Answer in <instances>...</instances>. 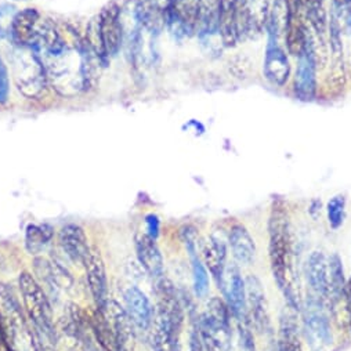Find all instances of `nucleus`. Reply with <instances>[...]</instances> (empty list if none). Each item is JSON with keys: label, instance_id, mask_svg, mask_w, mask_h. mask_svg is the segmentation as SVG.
Returning <instances> with one entry per match:
<instances>
[{"label": "nucleus", "instance_id": "obj_2", "mask_svg": "<svg viewBox=\"0 0 351 351\" xmlns=\"http://www.w3.org/2000/svg\"><path fill=\"white\" fill-rule=\"evenodd\" d=\"M156 308L152 333L154 351H182L180 336L184 326V306L171 281L162 277L156 282Z\"/></svg>", "mask_w": 351, "mask_h": 351}, {"label": "nucleus", "instance_id": "obj_13", "mask_svg": "<svg viewBox=\"0 0 351 351\" xmlns=\"http://www.w3.org/2000/svg\"><path fill=\"white\" fill-rule=\"evenodd\" d=\"M86 278L89 284L90 293L97 304V307H103L108 300V282H107V271L106 263L101 254V250L97 246H92L89 257L86 263Z\"/></svg>", "mask_w": 351, "mask_h": 351}, {"label": "nucleus", "instance_id": "obj_4", "mask_svg": "<svg viewBox=\"0 0 351 351\" xmlns=\"http://www.w3.org/2000/svg\"><path fill=\"white\" fill-rule=\"evenodd\" d=\"M0 307L12 351H39L34 328L19 298L8 284H0Z\"/></svg>", "mask_w": 351, "mask_h": 351}, {"label": "nucleus", "instance_id": "obj_32", "mask_svg": "<svg viewBox=\"0 0 351 351\" xmlns=\"http://www.w3.org/2000/svg\"><path fill=\"white\" fill-rule=\"evenodd\" d=\"M144 221H145V230H147L145 234L149 238L156 241L158 237H159V232H160V220H159V217L156 215L151 213V215L145 216Z\"/></svg>", "mask_w": 351, "mask_h": 351}, {"label": "nucleus", "instance_id": "obj_14", "mask_svg": "<svg viewBox=\"0 0 351 351\" xmlns=\"http://www.w3.org/2000/svg\"><path fill=\"white\" fill-rule=\"evenodd\" d=\"M99 20V29L103 46L108 57L117 56L121 50L122 40H123V27L121 21V8L115 3L108 5L100 16Z\"/></svg>", "mask_w": 351, "mask_h": 351}, {"label": "nucleus", "instance_id": "obj_22", "mask_svg": "<svg viewBox=\"0 0 351 351\" xmlns=\"http://www.w3.org/2000/svg\"><path fill=\"white\" fill-rule=\"evenodd\" d=\"M40 16L35 9H25L16 14L10 38L16 46H29L39 25Z\"/></svg>", "mask_w": 351, "mask_h": 351}, {"label": "nucleus", "instance_id": "obj_3", "mask_svg": "<svg viewBox=\"0 0 351 351\" xmlns=\"http://www.w3.org/2000/svg\"><path fill=\"white\" fill-rule=\"evenodd\" d=\"M23 307L34 328L39 346L45 350L56 351V325L49 296L38 280L24 271L19 278Z\"/></svg>", "mask_w": 351, "mask_h": 351}, {"label": "nucleus", "instance_id": "obj_18", "mask_svg": "<svg viewBox=\"0 0 351 351\" xmlns=\"http://www.w3.org/2000/svg\"><path fill=\"white\" fill-rule=\"evenodd\" d=\"M228 243L216 235H212L202 246V261L210 276L216 281L217 288L220 287L226 267L228 265Z\"/></svg>", "mask_w": 351, "mask_h": 351}, {"label": "nucleus", "instance_id": "obj_28", "mask_svg": "<svg viewBox=\"0 0 351 351\" xmlns=\"http://www.w3.org/2000/svg\"><path fill=\"white\" fill-rule=\"evenodd\" d=\"M347 216V199L344 195L339 194L332 197L326 204V217L328 224L333 231L343 227Z\"/></svg>", "mask_w": 351, "mask_h": 351}, {"label": "nucleus", "instance_id": "obj_30", "mask_svg": "<svg viewBox=\"0 0 351 351\" xmlns=\"http://www.w3.org/2000/svg\"><path fill=\"white\" fill-rule=\"evenodd\" d=\"M16 14L17 13L14 6L12 5L0 6V38L10 36Z\"/></svg>", "mask_w": 351, "mask_h": 351}, {"label": "nucleus", "instance_id": "obj_34", "mask_svg": "<svg viewBox=\"0 0 351 351\" xmlns=\"http://www.w3.org/2000/svg\"><path fill=\"white\" fill-rule=\"evenodd\" d=\"M147 2L151 5V8H152L155 12H158L159 14L163 16L165 12H166V9L169 8L171 0H147Z\"/></svg>", "mask_w": 351, "mask_h": 351}, {"label": "nucleus", "instance_id": "obj_9", "mask_svg": "<svg viewBox=\"0 0 351 351\" xmlns=\"http://www.w3.org/2000/svg\"><path fill=\"white\" fill-rule=\"evenodd\" d=\"M269 14V0H239L234 12L238 40L258 36L267 27Z\"/></svg>", "mask_w": 351, "mask_h": 351}, {"label": "nucleus", "instance_id": "obj_7", "mask_svg": "<svg viewBox=\"0 0 351 351\" xmlns=\"http://www.w3.org/2000/svg\"><path fill=\"white\" fill-rule=\"evenodd\" d=\"M322 300L311 295L303 310L302 336L310 351H326L333 344V330L329 317L322 308Z\"/></svg>", "mask_w": 351, "mask_h": 351}, {"label": "nucleus", "instance_id": "obj_19", "mask_svg": "<svg viewBox=\"0 0 351 351\" xmlns=\"http://www.w3.org/2000/svg\"><path fill=\"white\" fill-rule=\"evenodd\" d=\"M136 254L141 267L145 273L154 278L159 280L165 274V263L160 249L156 245V241L149 238L147 234H138L136 237Z\"/></svg>", "mask_w": 351, "mask_h": 351}, {"label": "nucleus", "instance_id": "obj_24", "mask_svg": "<svg viewBox=\"0 0 351 351\" xmlns=\"http://www.w3.org/2000/svg\"><path fill=\"white\" fill-rule=\"evenodd\" d=\"M278 351H303L300 329L295 314L285 311L280 317Z\"/></svg>", "mask_w": 351, "mask_h": 351}, {"label": "nucleus", "instance_id": "obj_33", "mask_svg": "<svg viewBox=\"0 0 351 351\" xmlns=\"http://www.w3.org/2000/svg\"><path fill=\"white\" fill-rule=\"evenodd\" d=\"M239 0H220V16H231Z\"/></svg>", "mask_w": 351, "mask_h": 351}, {"label": "nucleus", "instance_id": "obj_1", "mask_svg": "<svg viewBox=\"0 0 351 351\" xmlns=\"http://www.w3.org/2000/svg\"><path fill=\"white\" fill-rule=\"evenodd\" d=\"M269 257L274 281L289 308L300 311V299L295 284L293 239L289 213L284 202H274L269 220Z\"/></svg>", "mask_w": 351, "mask_h": 351}, {"label": "nucleus", "instance_id": "obj_36", "mask_svg": "<svg viewBox=\"0 0 351 351\" xmlns=\"http://www.w3.org/2000/svg\"><path fill=\"white\" fill-rule=\"evenodd\" d=\"M190 129V128H194L195 130H197V134H204L205 133V126L201 123V122H198V121H190V123L189 125H184V129Z\"/></svg>", "mask_w": 351, "mask_h": 351}, {"label": "nucleus", "instance_id": "obj_25", "mask_svg": "<svg viewBox=\"0 0 351 351\" xmlns=\"http://www.w3.org/2000/svg\"><path fill=\"white\" fill-rule=\"evenodd\" d=\"M329 263V302H340L344 299L347 280L344 277L343 260L339 253H332L328 257Z\"/></svg>", "mask_w": 351, "mask_h": 351}, {"label": "nucleus", "instance_id": "obj_29", "mask_svg": "<svg viewBox=\"0 0 351 351\" xmlns=\"http://www.w3.org/2000/svg\"><path fill=\"white\" fill-rule=\"evenodd\" d=\"M228 68H230V72L234 75V77L245 79L250 75L253 64H252L249 57L241 54V56H235V57L231 58V61L228 64Z\"/></svg>", "mask_w": 351, "mask_h": 351}, {"label": "nucleus", "instance_id": "obj_15", "mask_svg": "<svg viewBox=\"0 0 351 351\" xmlns=\"http://www.w3.org/2000/svg\"><path fill=\"white\" fill-rule=\"evenodd\" d=\"M306 278L314 296L322 302L329 300V263L322 250H314L307 257Z\"/></svg>", "mask_w": 351, "mask_h": 351}, {"label": "nucleus", "instance_id": "obj_10", "mask_svg": "<svg viewBox=\"0 0 351 351\" xmlns=\"http://www.w3.org/2000/svg\"><path fill=\"white\" fill-rule=\"evenodd\" d=\"M245 282L250 324H253L258 333L271 335L273 330L269 314V303L266 298V291L263 288L261 281L254 274H249L245 278Z\"/></svg>", "mask_w": 351, "mask_h": 351}, {"label": "nucleus", "instance_id": "obj_8", "mask_svg": "<svg viewBox=\"0 0 351 351\" xmlns=\"http://www.w3.org/2000/svg\"><path fill=\"white\" fill-rule=\"evenodd\" d=\"M234 319L241 325H250L246 282L237 263H228L219 287Z\"/></svg>", "mask_w": 351, "mask_h": 351}, {"label": "nucleus", "instance_id": "obj_26", "mask_svg": "<svg viewBox=\"0 0 351 351\" xmlns=\"http://www.w3.org/2000/svg\"><path fill=\"white\" fill-rule=\"evenodd\" d=\"M190 261H191V274H193V289L197 298L202 299L206 298L210 288V273L206 269L205 263L197 252L189 253Z\"/></svg>", "mask_w": 351, "mask_h": 351}, {"label": "nucleus", "instance_id": "obj_16", "mask_svg": "<svg viewBox=\"0 0 351 351\" xmlns=\"http://www.w3.org/2000/svg\"><path fill=\"white\" fill-rule=\"evenodd\" d=\"M58 242L62 252L76 265L84 266L89 257L90 245L84 230L77 224H66L60 230Z\"/></svg>", "mask_w": 351, "mask_h": 351}, {"label": "nucleus", "instance_id": "obj_21", "mask_svg": "<svg viewBox=\"0 0 351 351\" xmlns=\"http://www.w3.org/2000/svg\"><path fill=\"white\" fill-rule=\"evenodd\" d=\"M317 61L307 50L298 58L295 72V92L299 97L310 100L317 93Z\"/></svg>", "mask_w": 351, "mask_h": 351}, {"label": "nucleus", "instance_id": "obj_17", "mask_svg": "<svg viewBox=\"0 0 351 351\" xmlns=\"http://www.w3.org/2000/svg\"><path fill=\"white\" fill-rule=\"evenodd\" d=\"M227 243L238 266L253 265L257 256V246L254 238L243 224L234 223L230 227Z\"/></svg>", "mask_w": 351, "mask_h": 351}, {"label": "nucleus", "instance_id": "obj_31", "mask_svg": "<svg viewBox=\"0 0 351 351\" xmlns=\"http://www.w3.org/2000/svg\"><path fill=\"white\" fill-rule=\"evenodd\" d=\"M10 93V80L9 71L5 61L0 58V104H6Z\"/></svg>", "mask_w": 351, "mask_h": 351}, {"label": "nucleus", "instance_id": "obj_5", "mask_svg": "<svg viewBox=\"0 0 351 351\" xmlns=\"http://www.w3.org/2000/svg\"><path fill=\"white\" fill-rule=\"evenodd\" d=\"M232 314L223 298L209 300L206 310L197 318V326L205 351H230Z\"/></svg>", "mask_w": 351, "mask_h": 351}, {"label": "nucleus", "instance_id": "obj_12", "mask_svg": "<svg viewBox=\"0 0 351 351\" xmlns=\"http://www.w3.org/2000/svg\"><path fill=\"white\" fill-rule=\"evenodd\" d=\"M125 310L133 321L136 329L148 332L154 326L155 308L149 298L137 287H129L123 292Z\"/></svg>", "mask_w": 351, "mask_h": 351}, {"label": "nucleus", "instance_id": "obj_27", "mask_svg": "<svg viewBox=\"0 0 351 351\" xmlns=\"http://www.w3.org/2000/svg\"><path fill=\"white\" fill-rule=\"evenodd\" d=\"M53 234L54 231L49 224H43V226L29 224L25 232V246L28 252L34 254L40 252L51 241Z\"/></svg>", "mask_w": 351, "mask_h": 351}, {"label": "nucleus", "instance_id": "obj_20", "mask_svg": "<svg viewBox=\"0 0 351 351\" xmlns=\"http://www.w3.org/2000/svg\"><path fill=\"white\" fill-rule=\"evenodd\" d=\"M263 73L266 79L278 87L287 84L291 76V62L284 49H281L277 43L270 42L265 62H263Z\"/></svg>", "mask_w": 351, "mask_h": 351}, {"label": "nucleus", "instance_id": "obj_11", "mask_svg": "<svg viewBox=\"0 0 351 351\" xmlns=\"http://www.w3.org/2000/svg\"><path fill=\"white\" fill-rule=\"evenodd\" d=\"M101 310L110 329L118 339L119 344L125 351H132L134 339H136V326L126 313L125 307L121 306L115 300H107L103 307H97Z\"/></svg>", "mask_w": 351, "mask_h": 351}, {"label": "nucleus", "instance_id": "obj_6", "mask_svg": "<svg viewBox=\"0 0 351 351\" xmlns=\"http://www.w3.org/2000/svg\"><path fill=\"white\" fill-rule=\"evenodd\" d=\"M12 64L19 90L28 99H38L49 82L38 56L28 46H16Z\"/></svg>", "mask_w": 351, "mask_h": 351}, {"label": "nucleus", "instance_id": "obj_35", "mask_svg": "<svg viewBox=\"0 0 351 351\" xmlns=\"http://www.w3.org/2000/svg\"><path fill=\"white\" fill-rule=\"evenodd\" d=\"M344 299H346V304H347V311L350 315V324H351V277L347 280L346 284V291H344Z\"/></svg>", "mask_w": 351, "mask_h": 351}, {"label": "nucleus", "instance_id": "obj_23", "mask_svg": "<svg viewBox=\"0 0 351 351\" xmlns=\"http://www.w3.org/2000/svg\"><path fill=\"white\" fill-rule=\"evenodd\" d=\"M293 10V0H274L270 8L267 29L271 40H278L280 36H284L289 25Z\"/></svg>", "mask_w": 351, "mask_h": 351}]
</instances>
